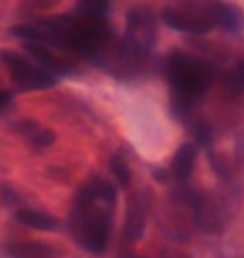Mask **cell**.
I'll list each match as a JSON object with an SVG mask.
<instances>
[{"label":"cell","mask_w":244,"mask_h":258,"mask_svg":"<svg viewBox=\"0 0 244 258\" xmlns=\"http://www.w3.org/2000/svg\"><path fill=\"white\" fill-rule=\"evenodd\" d=\"M164 258H191L188 253H181V251H173V253L166 255Z\"/></svg>","instance_id":"e0dca14e"},{"label":"cell","mask_w":244,"mask_h":258,"mask_svg":"<svg viewBox=\"0 0 244 258\" xmlns=\"http://www.w3.org/2000/svg\"><path fill=\"white\" fill-rule=\"evenodd\" d=\"M164 76L171 89V106L184 119L194 111L214 82V67L202 57L174 50L164 59Z\"/></svg>","instance_id":"7a4b0ae2"},{"label":"cell","mask_w":244,"mask_h":258,"mask_svg":"<svg viewBox=\"0 0 244 258\" xmlns=\"http://www.w3.org/2000/svg\"><path fill=\"white\" fill-rule=\"evenodd\" d=\"M162 22L173 30L184 34L202 35L216 27L211 4H173L166 5L160 12Z\"/></svg>","instance_id":"3957f363"},{"label":"cell","mask_w":244,"mask_h":258,"mask_svg":"<svg viewBox=\"0 0 244 258\" xmlns=\"http://www.w3.org/2000/svg\"><path fill=\"white\" fill-rule=\"evenodd\" d=\"M20 133H22L24 136L29 139V143L37 149L49 148L55 141V134L52 133L50 129L37 124L35 121H24L22 124H20Z\"/></svg>","instance_id":"4fadbf2b"},{"label":"cell","mask_w":244,"mask_h":258,"mask_svg":"<svg viewBox=\"0 0 244 258\" xmlns=\"http://www.w3.org/2000/svg\"><path fill=\"white\" fill-rule=\"evenodd\" d=\"M199 148L196 143H183L171 161V176L179 184H186L193 178Z\"/></svg>","instance_id":"9c48e42d"},{"label":"cell","mask_w":244,"mask_h":258,"mask_svg":"<svg viewBox=\"0 0 244 258\" xmlns=\"http://www.w3.org/2000/svg\"><path fill=\"white\" fill-rule=\"evenodd\" d=\"M0 59L7 66L9 76L12 79L15 89L17 91H44L54 87L57 82V76L45 71L34 62V60L25 59L12 50H4L0 52Z\"/></svg>","instance_id":"5b68a950"},{"label":"cell","mask_w":244,"mask_h":258,"mask_svg":"<svg viewBox=\"0 0 244 258\" xmlns=\"http://www.w3.org/2000/svg\"><path fill=\"white\" fill-rule=\"evenodd\" d=\"M124 44L141 60L150 57L157 45V22L150 10L134 7L129 10L126 20Z\"/></svg>","instance_id":"277c9868"},{"label":"cell","mask_w":244,"mask_h":258,"mask_svg":"<svg viewBox=\"0 0 244 258\" xmlns=\"http://www.w3.org/2000/svg\"><path fill=\"white\" fill-rule=\"evenodd\" d=\"M7 258H59V250L42 241H14L5 245Z\"/></svg>","instance_id":"8fae6325"},{"label":"cell","mask_w":244,"mask_h":258,"mask_svg":"<svg viewBox=\"0 0 244 258\" xmlns=\"http://www.w3.org/2000/svg\"><path fill=\"white\" fill-rule=\"evenodd\" d=\"M149 211V196L146 191L134 193L129 200L124 223V238L127 241H139L146 233Z\"/></svg>","instance_id":"ba28073f"},{"label":"cell","mask_w":244,"mask_h":258,"mask_svg":"<svg viewBox=\"0 0 244 258\" xmlns=\"http://www.w3.org/2000/svg\"><path fill=\"white\" fill-rule=\"evenodd\" d=\"M211 10L217 29L229 34L241 32L244 29V10H241L237 5L226 2H212Z\"/></svg>","instance_id":"30bf717a"},{"label":"cell","mask_w":244,"mask_h":258,"mask_svg":"<svg viewBox=\"0 0 244 258\" xmlns=\"http://www.w3.org/2000/svg\"><path fill=\"white\" fill-rule=\"evenodd\" d=\"M22 47L35 64L44 67L54 76H72L75 72V66L59 54V50L52 49L49 45L35 42V40H25L22 42Z\"/></svg>","instance_id":"52a82bcc"},{"label":"cell","mask_w":244,"mask_h":258,"mask_svg":"<svg viewBox=\"0 0 244 258\" xmlns=\"http://www.w3.org/2000/svg\"><path fill=\"white\" fill-rule=\"evenodd\" d=\"M116 203V188L99 176L91 178L79 189L69 216V230L77 245L94 255L106 251Z\"/></svg>","instance_id":"6da1fadb"},{"label":"cell","mask_w":244,"mask_h":258,"mask_svg":"<svg viewBox=\"0 0 244 258\" xmlns=\"http://www.w3.org/2000/svg\"><path fill=\"white\" fill-rule=\"evenodd\" d=\"M75 12L92 19H102L109 20V12H111V4L101 2V0H80L74 7Z\"/></svg>","instance_id":"5bb4252c"},{"label":"cell","mask_w":244,"mask_h":258,"mask_svg":"<svg viewBox=\"0 0 244 258\" xmlns=\"http://www.w3.org/2000/svg\"><path fill=\"white\" fill-rule=\"evenodd\" d=\"M197 228L207 235H219L226 230L227 211L211 193H197L191 198Z\"/></svg>","instance_id":"8992f818"},{"label":"cell","mask_w":244,"mask_h":258,"mask_svg":"<svg viewBox=\"0 0 244 258\" xmlns=\"http://www.w3.org/2000/svg\"><path fill=\"white\" fill-rule=\"evenodd\" d=\"M15 220L20 225L27 226V228L39 230V231H57L59 230V220L52 216L47 211L32 210V208H22L15 211Z\"/></svg>","instance_id":"7c38bea8"},{"label":"cell","mask_w":244,"mask_h":258,"mask_svg":"<svg viewBox=\"0 0 244 258\" xmlns=\"http://www.w3.org/2000/svg\"><path fill=\"white\" fill-rule=\"evenodd\" d=\"M109 168H111L112 176L116 178L119 186L127 188L129 183H131L132 173H131V168H129L127 161H126V158H124L122 154H116V156H112L111 161H109Z\"/></svg>","instance_id":"9a60e30c"},{"label":"cell","mask_w":244,"mask_h":258,"mask_svg":"<svg viewBox=\"0 0 244 258\" xmlns=\"http://www.w3.org/2000/svg\"><path fill=\"white\" fill-rule=\"evenodd\" d=\"M224 86L232 92H244V60H239L232 69H229L224 76Z\"/></svg>","instance_id":"2e32d148"}]
</instances>
